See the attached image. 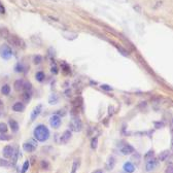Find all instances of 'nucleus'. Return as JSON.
Listing matches in <instances>:
<instances>
[{
	"label": "nucleus",
	"mask_w": 173,
	"mask_h": 173,
	"mask_svg": "<svg viewBox=\"0 0 173 173\" xmlns=\"http://www.w3.org/2000/svg\"><path fill=\"white\" fill-rule=\"evenodd\" d=\"M134 147L132 146V145H130V144H126L124 145L122 148H121V152H122V154L127 156V154H131L132 153H134Z\"/></svg>",
	"instance_id": "nucleus-8"
},
{
	"label": "nucleus",
	"mask_w": 173,
	"mask_h": 173,
	"mask_svg": "<svg viewBox=\"0 0 173 173\" xmlns=\"http://www.w3.org/2000/svg\"><path fill=\"white\" fill-rule=\"evenodd\" d=\"M70 138H71V132L69 130H67L62 134L60 141H61V143H67L68 141L70 140Z\"/></svg>",
	"instance_id": "nucleus-11"
},
{
	"label": "nucleus",
	"mask_w": 173,
	"mask_h": 173,
	"mask_svg": "<svg viewBox=\"0 0 173 173\" xmlns=\"http://www.w3.org/2000/svg\"><path fill=\"white\" fill-rule=\"evenodd\" d=\"M25 109V106L22 102H16L13 105H12V110L16 111V112H21Z\"/></svg>",
	"instance_id": "nucleus-13"
},
{
	"label": "nucleus",
	"mask_w": 173,
	"mask_h": 173,
	"mask_svg": "<svg viewBox=\"0 0 173 173\" xmlns=\"http://www.w3.org/2000/svg\"><path fill=\"white\" fill-rule=\"evenodd\" d=\"M6 132H7V126H6V124L0 123V133L4 134V133H6Z\"/></svg>",
	"instance_id": "nucleus-25"
},
{
	"label": "nucleus",
	"mask_w": 173,
	"mask_h": 173,
	"mask_svg": "<svg viewBox=\"0 0 173 173\" xmlns=\"http://www.w3.org/2000/svg\"><path fill=\"white\" fill-rule=\"evenodd\" d=\"M69 128H70V130H72L74 132L81 131V129H83V123H81L80 119L78 116H74L70 121V123H69Z\"/></svg>",
	"instance_id": "nucleus-2"
},
{
	"label": "nucleus",
	"mask_w": 173,
	"mask_h": 173,
	"mask_svg": "<svg viewBox=\"0 0 173 173\" xmlns=\"http://www.w3.org/2000/svg\"><path fill=\"white\" fill-rule=\"evenodd\" d=\"M29 165H30V162L29 161H26L25 163H24V165H23V167H22V173H25L27 170L29 169Z\"/></svg>",
	"instance_id": "nucleus-28"
},
{
	"label": "nucleus",
	"mask_w": 173,
	"mask_h": 173,
	"mask_svg": "<svg viewBox=\"0 0 173 173\" xmlns=\"http://www.w3.org/2000/svg\"><path fill=\"white\" fill-rule=\"evenodd\" d=\"M7 40H8V42H10V44H12V45H15L17 48H24L25 45H26L25 42H24V40L22 38H20L19 36H17V35H10L7 37Z\"/></svg>",
	"instance_id": "nucleus-3"
},
{
	"label": "nucleus",
	"mask_w": 173,
	"mask_h": 173,
	"mask_svg": "<svg viewBox=\"0 0 173 173\" xmlns=\"http://www.w3.org/2000/svg\"><path fill=\"white\" fill-rule=\"evenodd\" d=\"M33 134L36 140H38L40 142H44L49 137V131L44 125H38L34 129Z\"/></svg>",
	"instance_id": "nucleus-1"
},
{
	"label": "nucleus",
	"mask_w": 173,
	"mask_h": 173,
	"mask_svg": "<svg viewBox=\"0 0 173 173\" xmlns=\"http://www.w3.org/2000/svg\"><path fill=\"white\" fill-rule=\"evenodd\" d=\"M78 166H79V161L78 160H74L73 165H72V169H71V173H76Z\"/></svg>",
	"instance_id": "nucleus-21"
},
{
	"label": "nucleus",
	"mask_w": 173,
	"mask_h": 173,
	"mask_svg": "<svg viewBox=\"0 0 173 173\" xmlns=\"http://www.w3.org/2000/svg\"><path fill=\"white\" fill-rule=\"evenodd\" d=\"M172 148H173V139H172Z\"/></svg>",
	"instance_id": "nucleus-40"
},
{
	"label": "nucleus",
	"mask_w": 173,
	"mask_h": 173,
	"mask_svg": "<svg viewBox=\"0 0 173 173\" xmlns=\"http://www.w3.org/2000/svg\"><path fill=\"white\" fill-rule=\"evenodd\" d=\"M172 127H173V119H172Z\"/></svg>",
	"instance_id": "nucleus-41"
},
{
	"label": "nucleus",
	"mask_w": 173,
	"mask_h": 173,
	"mask_svg": "<svg viewBox=\"0 0 173 173\" xmlns=\"http://www.w3.org/2000/svg\"><path fill=\"white\" fill-rule=\"evenodd\" d=\"M0 166H1V167H10L11 164H10L8 161L4 160V159H0Z\"/></svg>",
	"instance_id": "nucleus-24"
},
{
	"label": "nucleus",
	"mask_w": 173,
	"mask_h": 173,
	"mask_svg": "<svg viewBox=\"0 0 173 173\" xmlns=\"http://www.w3.org/2000/svg\"><path fill=\"white\" fill-rule=\"evenodd\" d=\"M101 89H102V90H105V91H111V90H112V88L109 86L108 85H102V86H101Z\"/></svg>",
	"instance_id": "nucleus-35"
},
{
	"label": "nucleus",
	"mask_w": 173,
	"mask_h": 173,
	"mask_svg": "<svg viewBox=\"0 0 173 173\" xmlns=\"http://www.w3.org/2000/svg\"><path fill=\"white\" fill-rule=\"evenodd\" d=\"M1 93L3 95H8L10 93V86L8 85H4L2 86V89H1Z\"/></svg>",
	"instance_id": "nucleus-19"
},
{
	"label": "nucleus",
	"mask_w": 173,
	"mask_h": 173,
	"mask_svg": "<svg viewBox=\"0 0 173 173\" xmlns=\"http://www.w3.org/2000/svg\"><path fill=\"white\" fill-rule=\"evenodd\" d=\"M48 102H49V104H56L58 102V96L57 95H51Z\"/></svg>",
	"instance_id": "nucleus-22"
},
{
	"label": "nucleus",
	"mask_w": 173,
	"mask_h": 173,
	"mask_svg": "<svg viewBox=\"0 0 173 173\" xmlns=\"http://www.w3.org/2000/svg\"><path fill=\"white\" fill-rule=\"evenodd\" d=\"M93 173H103V171H102L101 169H98V170H95Z\"/></svg>",
	"instance_id": "nucleus-38"
},
{
	"label": "nucleus",
	"mask_w": 173,
	"mask_h": 173,
	"mask_svg": "<svg viewBox=\"0 0 173 173\" xmlns=\"http://www.w3.org/2000/svg\"><path fill=\"white\" fill-rule=\"evenodd\" d=\"M0 56L3 58L4 60L10 59V57L12 56V52H11V49H10L8 45H6V44L1 45V48H0Z\"/></svg>",
	"instance_id": "nucleus-4"
},
{
	"label": "nucleus",
	"mask_w": 173,
	"mask_h": 173,
	"mask_svg": "<svg viewBox=\"0 0 173 173\" xmlns=\"http://www.w3.org/2000/svg\"><path fill=\"white\" fill-rule=\"evenodd\" d=\"M41 109H42V105H37L33 110H32V112H31V121H34L39 115H40V112H41Z\"/></svg>",
	"instance_id": "nucleus-10"
},
{
	"label": "nucleus",
	"mask_w": 173,
	"mask_h": 173,
	"mask_svg": "<svg viewBox=\"0 0 173 173\" xmlns=\"http://www.w3.org/2000/svg\"><path fill=\"white\" fill-rule=\"evenodd\" d=\"M0 13L1 15H3V13H5V7H4V5L0 2Z\"/></svg>",
	"instance_id": "nucleus-36"
},
{
	"label": "nucleus",
	"mask_w": 173,
	"mask_h": 173,
	"mask_svg": "<svg viewBox=\"0 0 173 173\" xmlns=\"http://www.w3.org/2000/svg\"><path fill=\"white\" fill-rule=\"evenodd\" d=\"M154 127L157 129H161V128L164 127V123H162V122H154Z\"/></svg>",
	"instance_id": "nucleus-32"
},
{
	"label": "nucleus",
	"mask_w": 173,
	"mask_h": 173,
	"mask_svg": "<svg viewBox=\"0 0 173 173\" xmlns=\"http://www.w3.org/2000/svg\"><path fill=\"white\" fill-rule=\"evenodd\" d=\"M11 159H12V160H11V161H12V165L17 163V160H18V152H17V151L13 152V154L11 156Z\"/></svg>",
	"instance_id": "nucleus-29"
},
{
	"label": "nucleus",
	"mask_w": 173,
	"mask_h": 173,
	"mask_svg": "<svg viewBox=\"0 0 173 173\" xmlns=\"http://www.w3.org/2000/svg\"><path fill=\"white\" fill-rule=\"evenodd\" d=\"M10 135H4V134L0 135V140H10Z\"/></svg>",
	"instance_id": "nucleus-33"
},
{
	"label": "nucleus",
	"mask_w": 173,
	"mask_h": 173,
	"mask_svg": "<svg viewBox=\"0 0 173 173\" xmlns=\"http://www.w3.org/2000/svg\"><path fill=\"white\" fill-rule=\"evenodd\" d=\"M35 77H36V79L38 80V81H43V79H44V77H45V75H44V73L42 72V71H38L37 73H36V75H35Z\"/></svg>",
	"instance_id": "nucleus-20"
},
{
	"label": "nucleus",
	"mask_w": 173,
	"mask_h": 173,
	"mask_svg": "<svg viewBox=\"0 0 173 173\" xmlns=\"http://www.w3.org/2000/svg\"><path fill=\"white\" fill-rule=\"evenodd\" d=\"M41 168L43 170H48L49 169V164H48V161H45V160H42L41 161Z\"/></svg>",
	"instance_id": "nucleus-26"
},
{
	"label": "nucleus",
	"mask_w": 173,
	"mask_h": 173,
	"mask_svg": "<svg viewBox=\"0 0 173 173\" xmlns=\"http://www.w3.org/2000/svg\"><path fill=\"white\" fill-rule=\"evenodd\" d=\"M13 152H15L13 147L10 146V145H7V146H5V147L3 148L2 154H3V156H4V158H11V156H12V154H13Z\"/></svg>",
	"instance_id": "nucleus-9"
},
{
	"label": "nucleus",
	"mask_w": 173,
	"mask_h": 173,
	"mask_svg": "<svg viewBox=\"0 0 173 173\" xmlns=\"http://www.w3.org/2000/svg\"><path fill=\"white\" fill-rule=\"evenodd\" d=\"M22 97H23V100L25 101V102H28L29 100H30V98H31V95H30V93L29 92H25L23 95H22Z\"/></svg>",
	"instance_id": "nucleus-27"
},
{
	"label": "nucleus",
	"mask_w": 173,
	"mask_h": 173,
	"mask_svg": "<svg viewBox=\"0 0 173 173\" xmlns=\"http://www.w3.org/2000/svg\"><path fill=\"white\" fill-rule=\"evenodd\" d=\"M10 36V32L5 27H0V37L2 38H7Z\"/></svg>",
	"instance_id": "nucleus-17"
},
{
	"label": "nucleus",
	"mask_w": 173,
	"mask_h": 173,
	"mask_svg": "<svg viewBox=\"0 0 173 173\" xmlns=\"http://www.w3.org/2000/svg\"><path fill=\"white\" fill-rule=\"evenodd\" d=\"M157 166H158V161L156 159H154V158L148 159V161L146 162V171H148V172L153 171L157 168Z\"/></svg>",
	"instance_id": "nucleus-7"
},
{
	"label": "nucleus",
	"mask_w": 173,
	"mask_h": 173,
	"mask_svg": "<svg viewBox=\"0 0 173 173\" xmlns=\"http://www.w3.org/2000/svg\"><path fill=\"white\" fill-rule=\"evenodd\" d=\"M123 168H124V170H125L126 172H128V173H133L135 170L134 165L131 163V162H127V163H125Z\"/></svg>",
	"instance_id": "nucleus-14"
},
{
	"label": "nucleus",
	"mask_w": 173,
	"mask_h": 173,
	"mask_svg": "<svg viewBox=\"0 0 173 173\" xmlns=\"http://www.w3.org/2000/svg\"><path fill=\"white\" fill-rule=\"evenodd\" d=\"M115 159L113 157H109L107 159V162H106V168H107V170H112L113 167H115Z\"/></svg>",
	"instance_id": "nucleus-12"
},
{
	"label": "nucleus",
	"mask_w": 173,
	"mask_h": 173,
	"mask_svg": "<svg viewBox=\"0 0 173 173\" xmlns=\"http://www.w3.org/2000/svg\"><path fill=\"white\" fill-rule=\"evenodd\" d=\"M24 86H25V81H24V80L18 79V80L15 81V89H16V91L24 90Z\"/></svg>",
	"instance_id": "nucleus-15"
},
{
	"label": "nucleus",
	"mask_w": 173,
	"mask_h": 173,
	"mask_svg": "<svg viewBox=\"0 0 173 173\" xmlns=\"http://www.w3.org/2000/svg\"><path fill=\"white\" fill-rule=\"evenodd\" d=\"M23 148H24V151L27 152V153H32V152H34L35 148H36V142H34V141H32V140H30L28 142H25V143L23 144Z\"/></svg>",
	"instance_id": "nucleus-6"
},
{
	"label": "nucleus",
	"mask_w": 173,
	"mask_h": 173,
	"mask_svg": "<svg viewBox=\"0 0 173 173\" xmlns=\"http://www.w3.org/2000/svg\"><path fill=\"white\" fill-rule=\"evenodd\" d=\"M49 124H51V126H52L54 129L59 128V127L61 126V117H60V115H52L51 119H49Z\"/></svg>",
	"instance_id": "nucleus-5"
},
{
	"label": "nucleus",
	"mask_w": 173,
	"mask_h": 173,
	"mask_svg": "<svg viewBox=\"0 0 173 173\" xmlns=\"http://www.w3.org/2000/svg\"><path fill=\"white\" fill-rule=\"evenodd\" d=\"M97 146H98V138H97V137H94V138L92 139V141H91V147H92L93 149H96Z\"/></svg>",
	"instance_id": "nucleus-23"
},
{
	"label": "nucleus",
	"mask_w": 173,
	"mask_h": 173,
	"mask_svg": "<svg viewBox=\"0 0 173 173\" xmlns=\"http://www.w3.org/2000/svg\"><path fill=\"white\" fill-rule=\"evenodd\" d=\"M10 127L12 132H18L19 131V124L15 120H10Z\"/></svg>",
	"instance_id": "nucleus-16"
},
{
	"label": "nucleus",
	"mask_w": 173,
	"mask_h": 173,
	"mask_svg": "<svg viewBox=\"0 0 173 173\" xmlns=\"http://www.w3.org/2000/svg\"><path fill=\"white\" fill-rule=\"evenodd\" d=\"M52 72H53V73H55V74H57V73H58V68H57L56 65H54V66L52 67Z\"/></svg>",
	"instance_id": "nucleus-37"
},
{
	"label": "nucleus",
	"mask_w": 173,
	"mask_h": 173,
	"mask_svg": "<svg viewBox=\"0 0 173 173\" xmlns=\"http://www.w3.org/2000/svg\"><path fill=\"white\" fill-rule=\"evenodd\" d=\"M154 151H149V152H147V154L144 156V158L148 160V159H152V158L154 157Z\"/></svg>",
	"instance_id": "nucleus-30"
},
{
	"label": "nucleus",
	"mask_w": 173,
	"mask_h": 173,
	"mask_svg": "<svg viewBox=\"0 0 173 173\" xmlns=\"http://www.w3.org/2000/svg\"><path fill=\"white\" fill-rule=\"evenodd\" d=\"M169 154H170V152H169V151H165V152H163V153H161L160 156H159L160 161H166L167 158L169 157Z\"/></svg>",
	"instance_id": "nucleus-18"
},
{
	"label": "nucleus",
	"mask_w": 173,
	"mask_h": 173,
	"mask_svg": "<svg viewBox=\"0 0 173 173\" xmlns=\"http://www.w3.org/2000/svg\"><path fill=\"white\" fill-rule=\"evenodd\" d=\"M41 61H42L41 56H35V57H34V63H35V64H39V63H41Z\"/></svg>",
	"instance_id": "nucleus-31"
},
{
	"label": "nucleus",
	"mask_w": 173,
	"mask_h": 173,
	"mask_svg": "<svg viewBox=\"0 0 173 173\" xmlns=\"http://www.w3.org/2000/svg\"><path fill=\"white\" fill-rule=\"evenodd\" d=\"M0 107H2V101L0 100Z\"/></svg>",
	"instance_id": "nucleus-39"
},
{
	"label": "nucleus",
	"mask_w": 173,
	"mask_h": 173,
	"mask_svg": "<svg viewBox=\"0 0 173 173\" xmlns=\"http://www.w3.org/2000/svg\"><path fill=\"white\" fill-rule=\"evenodd\" d=\"M165 173H173V165H169V166L166 168Z\"/></svg>",
	"instance_id": "nucleus-34"
}]
</instances>
